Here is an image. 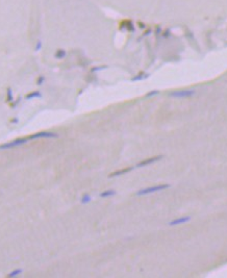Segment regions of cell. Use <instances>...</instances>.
<instances>
[{"label": "cell", "mask_w": 227, "mask_h": 278, "mask_svg": "<svg viewBox=\"0 0 227 278\" xmlns=\"http://www.w3.org/2000/svg\"><path fill=\"white\" fill-rule=\"evenodd\" d=\"M22 272H23V271L21 270V269H17V270H15V271H13V272H10V274L7 275V276L10 277V278H12V277H17V276H19V275H20Z\"/></svg>", "instance_id": "cell-10"}, {"label": "cell", "mask_w": 227, "mask_h": 278, "mask_svg": "<svg viewBox=\"0 0 227 278\" xmlns=\"http://www.w3.org/2000/svg\"><path fill=\"white\" fill-rule=\"evenodd\" d=\"M162 158V155H157V156H153V157H149V158H146L144 161H140V163L136 165V168H142V167H146V166L152 165V164L156 163L159 159Z\"/></svg>", "instance_id": "cell-4"}, {"label": "cell", "mask_w": 227, "mask_h": 278, "mask_svg": "<svg viewBox=\"0 0 227 278\" xmlns=\"http://www.w3.org/2000/svg\"><path fill=\"white\" fill-rule=\"evenodd\" d=\"M59 135L54 132H49V131H41V132H37L35 135H30V139H40V138H57Z\"/></svg>", "instance_id": "cell-5"}, {"label": "cell", "mask_w": 227, "mask_h": 278, "mask_svg": "<svg viewBox=\"0 0 227 278\" xmlns=\"http://www.w3.org/2000/svg\"><path fill=\"white\" fill-rule=\"evenodd\" d=\"M132 169H134V168H132V167H129V168H125V169L120 170V171H116V172H114V173L111 174V175H110V177H115V176L124 175V174H126V173H128V172H130Z\"/></svg>", "instance_id": "cell-7"}, {"label": "cell", "mask_w": 227, "mask_h": 278, "mask_svg": "<svg viewBox=\"0 0 227 278\" xmlns=\"http://www.w3.org/2000/svg\"><path fill=\"white\" fill-rule=\"evenodd\" d=\"M116 194H117V192H116L115 190H106V191L100 193L99 196L101 198H108V197H113V196H115Z\"/></svg>", "instance_id": "cell-8"}, {"label": "cell", "mask_w": 227, "mask_h": 278, "mask_svg": "<svg viewBox=\"0 0 227 278\" xmlns=\"http://www.w3.org/2000/svg\"><path fill=\"white\" fill-rule=\"evenodd\" d=\"M26 143H27V139H17L12 142H8V143H6V144H3V145H0V150L12 149V148L18 147V146H21Z\"/></svg>", "instance_id": "cell-2"}, {"label": "cell", "mask_w": 227, "mask_h": 278, "mask_svg": "<svg viewBox=\"0 0 227 278\" xmlns=\"http://www.w3.org/2000/svg\"><path fill=\"white\" fill-rule=\"evenodd\" d=\"M91 200H92V197L91 196L89 195V194H85V195L81 197V200H80V202L82 204H87V203H89V202H91Z\"/></svg>", "instance_id": "cell-9"}, {"label": "cell", "mask_w": 227, "mask_h": 278, "mask_svg": "<svg viewBox=\"0 0 227 278\" xmlns=\"http://www.w3.org/2000/svg\"><path fill=\"white\" fill-rule=\"evenodd\" d=\"M195 95L194 90H180V91H174L170 94L173 98H189Z\"/></svg>", "instance_id": "cell-3"}, {"label": "cell", "mask_w": 227, "mask_h": 278, "mask_svg": "<svg viewBox=\"0 0 227 278\" xmlns=\"http://www.w3.org/2000/svg\"><path fill=\"white\" fill-rule=\"evenodd\" d=\"M170 187V184H156L153 185V187H145V189H142L140 191L136 192V196H144V195H149V194H153L156 193V192H162L166 189H169Z\"/></svg>", "instance_id": "cell-1"}, {"label": "cell", "mask_w": 227, "mask_h": 278, "mask_svg": "<svg viewBox=\"0 0 227 278\" xmlns=\"http://www.w3.org/2000/svg\"><path fill=\"white\" fill-rule=\"evenodd\" d=\"M191 221V217L190 216H185V217H179L177 219H174L172 221L169 222V226H177V225H182V224H185L188 222Z\"/></svg>", "instance_id": "cell-6"}]
</instances>
